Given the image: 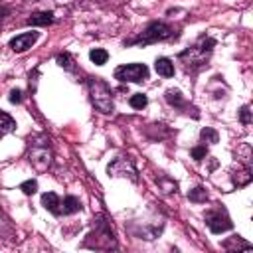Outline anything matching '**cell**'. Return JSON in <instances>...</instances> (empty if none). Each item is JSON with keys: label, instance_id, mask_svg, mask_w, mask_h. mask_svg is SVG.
<instances>
[{"label": "cell", "instance_id": "6da1fadb", "mask_svg": "<svg viewBox=\"0 0 253 253\" xmlns=\"http://www.w3.org/2000/svg\"><path fill=\"white\" fill-rule=\"evenodd\" d=\"M89 95H91V103L95 105L97 111L101 113H113V91L107 85V81H103L101 77H91L89 79Z\"/></svg>", "mask_w": 253, "mask_h": 253}, {"label": "cell", "instance_id": "7a4b0ae2", "mask_svg": "<svg viewBox=\"0 0 253 253\" xmlns=\"http://www.w3.org/2000/svg\"><path fill=\"white\" fill-rule=\"evenodd\" d=\"M172 36V28L164 22H150L146 26V30L138 36V38H132L128 40L126 43L132 45V43H142V45H148V43H154V42H160V40H166Z\"/></svg>", "mask_w": 253, "mask_h": 253}, {"label": "cell", "instance_id": "3957f363", "mask_svg": "<svg viewBox=\"0 0 253 253\" xmlns=\"http://www.w3.org/2000/svg\"><path fill=\"white\" fill-rule=\"evenodd\" d=\"M148 77V67L144 63H126L115 69V79L123 83H140Z\"/></svg>", "mask_w": 253, "mask_h": 253}, {"label": "cell", "instance_id": "277c9868", "mask_svg": "<svg viewBox=\"0 0 253 253\" xmlns=\"http://www.w3.org/2000/svg\"><path fill=\"white\" fill-rule=\"evenodd\" d=\"M30 162L40 172L49 168V164H51V150H49V144H47L45 138L42 142H34V146L30 150Z\"/></svg>", "mask_w": 253, "mask_h": 253}, {"label": "cell", "instance_id": "5b68a950", "mask_svg": "<svg viewBox=\"0 0 253 253\" xmlns=\"http://www.w3.org/2000/svg\"><path fill=\"white\" fill-rule=\"evenodd\" d=\"M206 223H208V227H210L211 233H223V231H227V229L233 227L227 211L221 210V208H215V210L206 211Z\"/></svg>", "mask_w": 253, "mask_h": 253}, {"label": "cell", "instance_id": "8992f818", "mask_svg": "<svg viewBox=\"0 0 253 253\" xmlns=\"http://www.w3.org/2000/svg\"><path fill=\"white\" fill-rule=\"evenodd\" d=\"M107 172L109 176H128L132 182H136V170L128 158H115L107 166Z\"/></svg>", "mask_w": 253, "mask_h": 253}, {"label": "cell", "instance_id": "52a82bcc", "mask_svg": "<svg viewBox=\"0 0 253 253\" xmlns=\"http://www.w3.org/2000/svg\"><path fill=\"white\" fill-rule=\"evenodd\" d=\"M40 34L38 32H26V34H18L16 38L10 40V47L16 51V53H22L26 49H30L36 42H38Z\"/></svg>", "mask_w": 253, "mask_h": 253}, {"label": "cell", "instance_id": "ba28073f", "mask_svg": "<svg viewBox=\"0 0 253 253\" xmlns=\"http://www.w3.org/2000/svg\"><path fill=\"white\" fill-rule=\"evenodd\" d=\"M42 206H43L47 211H51L53 215H59V213H61V200H59V196L53 194V192H45V194L42 196Z\"/></svg>", "mask_w": 253, "mask_h": 253}, {"label": "cell", "instance_id": "9c48e42d", "mask_svg": "<svg viewBox=\"0 0 253 253\" xmlns=\"http://www.w3.org/2000/svg\"><path fill=\"white\" fill-rule=\"evenodd\" d=\"M154 69H156V73L162 75V77H172V75H174V63H172L168 57H158V59L154 61Z\"/></svg>", "mask_w": 253, "mask_h": 253}, {"label": "cell", "instance_id": "30bf717a", "mask_svg": "<svg viewBox=\"0 0 253 253\" xmlns=\"http://www.w3.org/2000/svg\"><path fill=\"white\" fill-rule=\"evenodd\" d=\"M53 22V14L51 12H36L28 18V24L30 26H47Z\"/></svg>", "mask_w": 253, "mask_h": 253}, {"label": "cell", "instance_id": "8fae6325", "mask_svg": "<svg viewBox=\"0 0 253 253\" xmlns=\"http://www.w3.org/2000/svg\"><path fill=\"white\" fill-rule=\"evenodd\" d=\"M16 130V121L8 115V113H2L0 111V138L8 132H14Z\"/></svg>", "mask_w": 253, "mask_h": 253}, {"label": "cell", "instance_id": "7c38bea8", "mask_svg": "<svg viewBox=\"0 0 253 253\" xmlns=\"http://www.w3.org/2000/svg\"><path fill=\"white\" fill-rule=\"evenodd\" d=\"M81 210V202L75 198V196H65L63 202H61V211L63 213H75Z\"/></svg>", "mask_w": 253, "mask_h": 253}, {"label": "cell", "instance_id": "4fadbf2b", "mask_svg": "<svg viewBox=\"0 0 253 253\" xmlns=\"http://www.w3.org/2000/svg\"><path fill=\"white\" fill-rule=\"evenodd\" d=\"M89 57H91V61H93L95 65H105L107 59H109V53H107L105 49H101V47H95V49L89 51Z\"/></svg>", "mask_w": 253, "mask_h": 253}, {"label": "cell", "instance_id": "5bb4252c", "mask_svg": "<svg viewBox=\"0 0 253 253\" xmlns=\"http://www.w3.org/2000/svg\"><path fill=\"white\" fill-rule=\"evenodd\" d=\"M164 97H166V101H168L172 107H182V105H184V97H182V93H180L178 89H168Z\"/></svg>", "mask_w": 253, "mask_h": 253}, {"label": "cell", "instance_id": "9a60e30c", "mask_svg": "<svg viewBox=\"0 0 253 253\" xmlns=\"http://www.w3.org/2000/svg\"><path fill=\"white\" fill-rule=\"evenodd\" d=\"M188 198H190V202L202 204V202H206V200H208V194H206V190H204L202 186H196L194 190H190V192H188Z\"/></svg>", "mask_w": 253, "mask_h": 253}, {"label": "cell", "instance_id": "2e32d148", "mask_svg": "<svg viewBox=\"0 0 253 253\" xmlns=\"http://www.w3.org/2000/svg\"><path fill=\"white\" fill-rule=\"evenodd\" d=\"M233 182H235L237 186H247V184L251 182V170H249V166L243 168V170H239L237 176H233Z\"/></svg>", "mask_w": 253, "mask_h": 253}, {"label": "cell", "instance_id": "e0dca14e", "mask_svg": "<svg viewBox=\"0 0 253 253\" xmlns=\"http://www.w3.org/2000/svg\"><path fill=\"white\" fill-rule=\"evenodd\" d=\"M55 61H57V65H59V67H63V69H73V57H71L67 51L59 53Z\"/></svg>", "mask_w": 253, "mask_h": 253}, {"label": "cell", "instance_id": "ac0fdd59", "mask_svg": "<svg viewBox=\"0 0 253 253\" xmlns=\"http://www.w3.org/2000/svg\"><path fill=\"white\" fill-rule=\"evenodd\" d=\"M128 103H130V107H132V109H142V107H146L148 99H146V95L136 93V95H132V97L128 99Z\"/></svg>", "mask_w": 253, "mask_h": 253}, {"label": "cell", "instance_id": "d6986e66", "mask_svg": "<svg viewBox=\"0 0 253 253\" xmlns=\"http://www.w3.org/2000/svg\"><path fill=\"white\" fill-rule=\"evenodd\" d=\"M20 190H22L26 196H32V194L38 192V182H36V180H26V182L20 184Z\"/></svg>", "mask_w": 253, "mask_h": 253}, {"label": "cell", "instance_id": "ffe728a7", "mask_svg": "<svg viewBox=\"0 0 253 253\" xmlns=\"http://www.w3.org/2000/svg\"><path fill=\"white\" fill-rule=\"evenodd\" d=\"M200 136H202V140L211 142V144H213V142H217V138H219V136H217V132H215L213 128H210V126H206V128L200 132Z\"/></svg>", "mask_w": 253, "mask_h": 253}, {"label": "cell", "instance_id": "44dd1931", "mask_svg": "<svg viewBox=\"0 0 253 253\" xmlns=\"http://www.w3.org/2000/svg\"><path fill=\"white\" fill-rule=\"evenodd\" d=\"M239 121H241L243 125H249V123H251V109H249V105H243V107H241V111H239Z\"/></svg>", "mask_w": 253, "mask_h": 253}, {"label": "cell", "instance_id": "7402d4cb", "mask_svg": "<svg viewBox=\"0 0 253 253\" xmlns=\"http://www.w3.org/2000/svg\"><path fill=\"white\" fill-rule=\"evenodd\" d=\"M206 156H208V148H206L204 144L192 148V158H194V160H202V158H206Z\"/></svg>", "mask_w": 253, "mask_h": 253}, {"label": "cell", "instance_id": "603a6c76", "mask_svg": "<svg viewBox=\"0 0 253 253\" xmlns=\"http://www.w3.org/2000/svg\"><path fill=\"white\" fill-rule=\"evenodd\" d=\"M10 101H12V103H22V101H24L22 89H12V91H10Z\"/></svg>", "mask_w": 253, "mask_h": 253}, {"label": "cell", "instance_id": "cb8c5ba5", "mask_svg": "<svg viewBox=\"0 0 253 253\" xmlns=\"http://www.w3.org/2000/svg\"><path fill=\"white\" fill-rule=\"evenodd\" d=\"M158 182L162 184V188H164V192H166V194H168V192H174V190H176V184H174V182H168V180H164V178H160Z\"/></svg>", "mask_w": 253, "mask_h": 253}, {"label": "cell", "instance_id": "d4e9b609", "mask_svg": "<svg viewBox=\"0 0 253 253\" xmlns=\"http://www.w3.org/2000/svg\"><path fill=\"white\" fill-rule=\"evenodd\" d=\"M4 14H6V10H0V22H2V18H4Z\"/></svg>", "mask_w": 253, "mask_h": 253}]
</instances>
